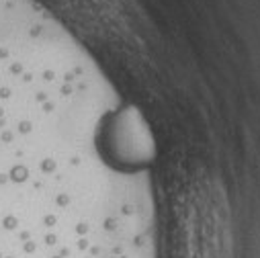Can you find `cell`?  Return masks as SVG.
<instances>
[{
	"mask_svg": "<svg viewBox=\"0 0 260 258\" xmlns=\"http://www.w3.org/2000/svg\"><path fill=\"white\" fill-rule=\"evenodd\" d=\"M184 258H232V228L228 205L213 182L190 190L182 221Z\"/></svg>",
	"mask_w": 260,
	"mask_h": 258,
	"instance_id": "6da1fadb",
	"label": "cell"
}]
</instances>
